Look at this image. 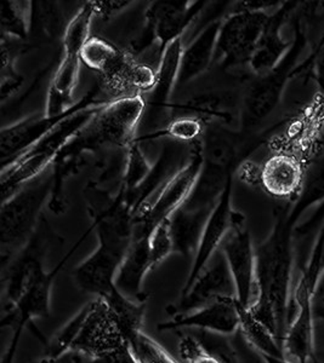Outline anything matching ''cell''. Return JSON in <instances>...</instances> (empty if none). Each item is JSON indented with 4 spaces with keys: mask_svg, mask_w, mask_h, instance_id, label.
Returning a JSON list of instances; mask_svg holds the SVG:
<instances>
[{
    "mask_svg": "<svg viewBox=\"0 0 324 363\" xmlns=\"http://www.w3.org/2000/svg\"><path fill=\"white\" fill-rule=\"evenodd\" d=\"M95 6L96 16L109 17L114 13L121 11L123 9L128 8L133 1H92Z\"/></svg>",
    "mask_w": 324,
    "mask_h": 363,
    "instance_id": "cell-36",
    "label": "cell"
},
{
    "mask_svg": "<svg viewBox=\"0 0 324 363\" xmlns=\"http://www.w3.org/2000/svg\"><path fill=\"white\" fill-rule=\"evenodd\" d=\"M106 90L116 99L148 94L153 89L157 70L139 62L133 54L117 50L97 73Z\"/></svg>",
    "mask_w": 324,
    "mask_h": 363,
    "instance_id": "cell-18",
    "label": "cell"
},
{
    "mask_svg": "<svg viewBox=\"0 0 324 363\" xmlns=\"http://www.w3.org/2000/svg\"><path fill=\"white\" fill-rule=\"evenodd\" d=\"M241 326V306L236 298H222L185 315H178L158 323V330H200L210 335L232 337Z\"/></svg>",
    "mask_w": 324,
    "mask_h": 363,
    "instance_id": "cell-19",
    "label": "cell"
},
{
    "mask_svg": "<svg viewBox=\"0 0 324 363\" xmlns=\"http://www.w3.org/2000/svg\"><path fill=\"white\" fill-rule=\"evenodd\" d=\"M109 101L96 104L94 107L80 111L70 119L58 125L54 131L38 140L36 145L27 149L20 157L1 166V195L3 201L15 194L27 183L42 176L49 166L54 165L60 154L67 145L71 143L87 123L104 108Z\"/></svg>",
    "mask_w": 324,
    "mask_h": 363,
    "instance_id": "cell-4",
    "label": "cell"
},
{
    "mask_svg": "<svg viewBox=\"0 0 324 363\" xmlns=\"http://www.w3.org/2000/svg\"><path fill=\"white\" fill-rule=\"evenodd\" d=\"M146 101L142 95L112 99L78 135L87 152L97 148L128 149L137 138Z\"/></svg>",
    "mask_w": 324,
    "mask_h": 363,
    "instance_id": "cell-7",
    "label": "cell"
},
{
    "mask_svg": "<svg viewBox=\"0 0 324 363\" xmlns=\"http://www.w3.org/2000/svg\"><path fill=\"white\" fill-rule=\"evenodd\" d=\"M148 246L152 270L171 256V253H175L169 219H166V222L159 224L158 227L154 229L148 238Z\"/></svg>",
    "mask_w": 324,
    "mask_h": 363,
    "instance_id": "cell-34",
    "label": "cell"
},
{
    "mask_svg": "<svg viewBox=\"0 0 324 363\" xmlns=\"http://www.w3.org/2000/svg\"><path fill=\"white\" fill-rule=\"evenodd\" d=\"M22 333H23V332H21V330H14L11 340L9 342L6 350H5L4 354L1 356V362L0 363H15L17 349H18V345H20Z\"/></svg>",
    "mask_w": 324,
    "mask_h": 363,
    "instance_id": "cell-37",
    "label": "cell"
},
{
    "mask_svg": "<svg viewBox=\"0 0 324 363\" xmlns=\"http://www.w3.org/2000/svg\"><path fill=\"white\" fill-rule=\"evenodd\" d=\"M224 17L208 22L188 45L183 46L180 61L178 87H183L205 73L214 65L216 44Z\"/></svg>",
    "mask_w": 324,
    "mask_h": 363,
    "instance_id": "cell-22",
    "label": "cell"
},
{
    "mask_svg": "<svg viewBox=\"0 0 324 363\" xmlns=\"http://www.w3.org/2000/svg\"><path fill=\"white\" fill-rule=\"evenodd\" d=\"M324 297V272L320 275V282H318V287H317L316 299Z\"/></svg>",
    "mask_w": 324,
    "mask_h": 363,
    "instance_id": "cell-42",
    "label": "cell"
},
{
    "mask_svg": "<svg viewBox=\"0 0 324 363\" xmlns=\"http://www.w3.org/2000/svg\"><path fill=\"white\" fill-rule=\"evenodd\" d=\"M315 314L316 318H320L324 322V297L320 299H315Z\"/></svg>",
    "mask_w": 324,
    "mask_h": 363,
    "instance_id": "cell-39",
    "label": "cell"
},
{
    "mask_svg": "<svg viewBox=\"0 0 324 363\" xmlns=\"http://www.w3.org/2000/svg\"><path fill=\"white\" fill-rule=\"evenodd\" d=\"M53 174L45 177L42 174L1 203V267L8 264L36 234L43 206L53 193Z\"/></svg>",
    "mask_w": 324,
    "mask_h": 363,
    "instance_id": "cell-6",
    "label": "cell"
},
{
    "mask_svg": "<svg viewBox=\"0 0 324 363\" xmlns=\"http://www.w3.org/2000/svg\"><path fill=\"white\" fill-rule=\"evenodd\" d=\"M291 301L296 310L283 339L286 357L296 363H317L315 352V298L294 296Z\"/></svg>",
    "mask_w": 324,
    "mask_h": 363,
    "instance_id": "cell-21",
    "label": "cell"
},
{
    "mask_svg": "<svg viewBox=\"0 0 324 363\" xmlns=\"http://www.w3.org/2000/svg\"><path fill=\"white\" fill-rule=\"evenodd\" d=\"M205 123L200 118L191 116H181L173 118L166 128H162L158 133L145 135L137 137L139 142L142 140H154L159 138L175 140L183 145H195L200 142L203 136Z\"/></svg>",
    "mask_w": 324,
    "mask_h": 363,
    "instance_id": "cell-28",
    "label": "cell"
},
{
    "mask_svg": "<svg viewBox=\"0 0 324 363\" xmlns=\"http://www.w3.org/2000/svg\"><path fill=\"white\" fill-rule=\"evenodd\" d=\"M289 206L276 211L274 228L255 248L256 294L250 313L269 327L281 344L291 321V291L296 260V224L289 218Z\"/></svg>",
    "mask_w": 324,
    "mask_h": 363,
    "instance_id": "cell-1",
    "label": "cell"
},
{
    "mask_svg": "<svg viewBox=\"0 0 324 363\" xmlns=\"http://www.w3.org/2000/svg\"><path fill=\"white\" fill-rule=\"evenodd\" d=\"M104 102V99L97 97V91L92 90L87 92L73 107L60 116H48L43 113L42 116H28L20 120L15 124L5 126L0 133V160L1 166H5L10 161L20 157L27 149L36 145L38 140L54 131L58 125L70 119L80 111L87 108L94 107L96 104Z\"/></svg>",
    "mask_w": 324,
    "mask_h": 363,
    "instance_id": "cell-12",
    "label": "cell"
},
{
    "mask_svg": "<svg viewBox=\"0 0 324 363\" xmlns=\"http://www.w3.org/2000/svg\"><path fill=\"white\" fill-rule=\"evenodd\" d=\"M308 67H310V72L318 87V96L324 97V33L316 45L313 46L310 57L303 62V65H299L298 67L296 75L303 73V69H306Z\"/></svg>",
    "mask_w": 324,
    "mask_h": 363,
    "instance_id": "cell-35",
    "label": "cell"
},
{
    "mask_svg": "<svg viewBox=\"0 0 324 363\" xmlns=\"http://www.w3.org/2000/svg\"><path fill=\"white\" fill-rule=\"evenodd\" d=\"M232 190L233 176H231L219 201L216 203L215 208L212 210V215L209 217L208 222L205 224L200 245L192 258L193 260L188 279L185 281L180 294H186L188 289H191V286L195 284V281L203 272L204 269L208 267L216 252L220 250L224 240L232 229L238 213L237 211L232 208Z\"/></svg>",
    "mask_w": 324,
    "mask_h": 363,
    "instance_id": "cell-17",
    "label": "cell"
},
{
    "mask_svg": "<svg viewBox=\"0 0 324 363\" xmlns=\"http://www.w3.org/2000/svg\"><path fill=\"white\" fill-rule=\"evenodd\" d=\"M1 15V38L10 40H26L31 32V1H3Z\"/></svg>",
    "mask_w": 324,
    "mask_h": 363,
    "instance_id": "cell-29",
    "label": "cell"
},
{
    "mask_svg": "<svg viewBox=\"0 0 324 363\" xmlns=\"http://www.w3.org/2000/svg\"><path fill=\"white\" fill-rule=\"evenodd\" d=\"M222 298H236V286L220 248L191 289L186 294H180L178 301L168 306L166 311L171 318L188 314Z\"/></svg>",
    "mask_w": 324,
    "mask_h": 363,
    "instance_id": "cell-16",
    "label": "cell"
},
{
    "mask_svg": "<svg viewBox=\"0 0 324 363\" xmlns=\"http://www.w3.org/2000/svg\"><path fill=\"white\" fill-rule=\"evenodd\" d=\"M34 363H75V354H67L61 357H50L44 355L40 359Z\"/></svg>",
    "mask_w": 324,
    "mask_h": 363,
    "instance_id": "cell-38",
    "label": "cell"
},
{
    "mask_svg": "<svg viewBox=\"0 0 324 363\" xmlns=\"http://www.w3.org/2000/svg\"><path fill=\"white\" fill-rule=\"evenodd\" d=\"M90 216L99 244L72 270V279L85 294L104 297L116 289L117 272L133 242V216L117 200L90 211Z\"/></svg>",
    "mask_w": 324,
    "mask_h": 363,
    "instance_id": "cell-2",
    "label": "cell"
},
{
    "mask_svg": "<svg viewBox=\"0 0 324 363\" xmlns=\"http://www.w3.org/2000/svg\"><path fill=\"white\" fill-rule=\"evenodd\" d=\"M130 345L140 363H181L144 330L130 342Z\"/></svg>",
    "mask_w": 324,
    "mask_h": 363,
    "instance_id": "cell-31",
    "label": "cell"
},
{
    "mask_svg": "<svg viewBox=\"0 0 324 363\" xmlns=\"http://www.w3.org/2000/svg\"><path fill=\"white\" fill-rule=\"evenodd\" d=\"M239 332L250 347L264 356L286 357L283 345L269 327L259 321L249 310L241 306Z\"/></svg>",
    "mask_w": 324,
    "mask_h": 363,
    "instance_id": "cell-26",
    "label": "cell"
},
{
    "mask_svg": "<svg viewBox=\"0 0 324 363\" xmlns=\"http://www.w3.org/2000/svg\"><path fill=\"white\" fill-rule=\"evenodd\" d=\"M203 162L200 143L197 142L192 145L191 154L183 167L166 182L145 208L134 215L133 240L148 239L159 224L171 218L183 206L200 177Z\"/></svg>",
    "mask_w": 324,
    "mask_h": 363,
    "instance_id": "cell-8",
    "label": "cell"
},
{
    "mask_svg": "<svg viewBox=\"0 0 324 363\" xmlns=\"http://www.w3.org/2000/svg\"><path fill=\"white\" fill-rule=\"evenodd\" d=\"M294 39L291 48L274 69L262 77H255L245 91L239 111L242 131H249L271 116L282 101L291 79L296 75L299 58L308 44V34L301 13H296Z\"/></svg>",
    "mask_w": 324,
    "mask_h": 363,
    "instance_id": "cell-5",
    "label": "cell"
},
{
    "mask_svg": "<svg viewBox=\"0 0 324 363\" xmlns=\"http://www.w3.org/2000/svg\"><path fill=\"white\" fill-rule=\"evenodd\" d=\"M207 1H153L145 13V28L133 43L134 54H141L150 46L158 45L159 58L171 43L183 38Z\"/></svg>",
    "mask_w": 324,
    "mask_h": 363,
    "instance_id": "cell-10",
    "label": "cell"
},
{
    "mask_svg": "<svg viewBox=\"0 0 324 363\" xmlns=\"http://www.w3.org/2000/svg\"><path fill=\"white\" fill-rule=\"evenodd\" d=\"M130 344L104 297L87 303L46 344V356L75 354L90 362L104 359Z\"/></svg>",
    "mask_w": 324,
    "mask_h": 363,
    "instance_id": "cell-3",
    "label": "cell"
},
{
    "mask_svg": "<svg viewBox=\"0 0 324 363\" xmlns=\"http://www.w3.org/2000/svg\"><path fill=\"white\" fill-rule=\"evenodd\" d=\"M310 162L301 154L277 148L260 167L259 183L272 198L296 203L308 179Z\"/></svg>",
    "mask_w": 324,
    "mask_h": 363,
    "instance_id": "cell-15",
    "label": "cell"
},
{
    "mask_svg": "<svg viewBox=\"0 0 324 363\" xmlns=\"http://www.w3.org/2000/svg\"><path fill=\"white\" fill-rule=\"evenodd\" d=\"M82 357H80V356H78V355H75V363H82Z\"/></svg>",
    "mask_w": 324,
    "mask_h": 363,
    "instance_id": "cell-43",
    "label": "cell"
},
{
    "mask_svg": "<svg viewBox=\"0 0 324 363\" xmlns=\"http://www.w3.org/2000/svg\"><path fill=\"white\" fill-rule=\"evenodd\" d=\"M108 304L116 315L125 335L131 342L140 332L145 321L146 304L141 301H133L122 294L118 289H113L112 292L104 296Z\"/></svg>",
    "mask_w": 324,
    "mask_h": 363,
    "instance_id": "cell-27",
    "label": "cell"
},
{
    "mask_svg": "<svg viewBox=\"0 0 324 363\" xmlns=\"http://www.w3.org/2000/svg\"><path fill=\"white\" fill-rule=\"evenodd\" d=\"M221 251L236 286L237 301L243 308H249L256 294V256L244 216L239 212L221 245Z\"/></svg>",
    "mask_w": 324,
    "mask_h": 363,
    "instance_id": "cell-14",
    "label": "cell"
},
{
    "mask_svg": "<svg viewBox=\"0 0 324 363\" xmlns=\"http://www.w3.org/2000/svg\"><path fill=\"white\" fill-rule=\"evenodd\" d=\"M14 40L1 38V101L5 102L8 96L21 86V75L17 73L16 61L18 49Z\"/></svg>",
    "mask_w": 324,
    "mask_h": 363,
    "instance_id": "cell-30",
    "label": "cell"
},
{
    "mask_svg": "<svg viewBox=\"0 0 324 363\" xmlns=\"http://www.w3.org/2000/svg\"><path fill=\"white\" fill-rule=\"evenodd\" d=\"M264 356V355H262ZM266 363H296L288 359L287 357H271V356H264Z\"/></svg>",
    "mask_w": 324,
    "mask_h": 363,
    "instance_id": "cell-40",
    "label": "cell"
},
{
    "mask_svg": "<svg viewBox=\"0 0 324 363\" xmlns=\"http://www.w3.org/2000/svg\"><path fill=\"white\" fill-rule=\"evenodd\" d=\"M178 351L183 363H226L220 356L209 350L202 339L195 335H183L180 339Z\"/></svg>",
    "mask_w": 324,
    "mask_h": 363,
    "instance_id": "cell-33",
    "label": "cell"
},
{
    "mask_svg": "<svg viewBox=\"0 0 324 363\" xmlns=\"http://www.w3.org/2000/svg\"><path fill=\"white\" fill-rule=\"evenodd\" d=\"M117 49L118 48L114 44L104 38L92 35L80 52V61L84 66L99 73Z\"/></svg>",
    "mask_w": 324,
    "mask_h": 363,
    "instance_id": "cell-32",
    "label": "cell"
},
{
    "mask_svg": "<svg viewBox=\"0 0 324 363\" xmlns=\"http://www.w3.org/2000/svg\"><path fill=\"white\" fill-rule=\"evenodd\" d=\"M85 235L82 236L80 241L73 246L70 253L65 256V258L54 269L48 272L45 267L42 265L29 277L17 301L13 306L5 308L3 318L0 322L1 328L11 327L13 330L23 332L29 327L33 330V335H37L46 347L48 342L44 338V335L39 330H36L33 325L34 320L48 318L50 314L51 291H53L55 279L58 277V272L63 270L67 260L70 259V257L75 253V250L80 247L82 241L85 239Z\"/></svg>",
    "mask_w": 324,
    "mask_h": 363,
    "instance_id": "cell-9",
    "label": "cell"
},
{
    "mask_svg": "<svg viewBox=\"0 0 324 363\" xmlns=\"http://www.w3.org/2000/svg\"><path fill=\"white\" fill-rule=\"evenodd\" d=\"M269 13L231 11L222 18L214 63L222 69L249 66Z\"/></svg>",
    "mask_w": 324,
    "mask_h": 363,
    "instance_id": "cell-11",
    "label": "cell"
},
{
    "mask_svg": "<svg viewBox=\"0 0 324 363\" xmlns=\"http://www.w3.org/2000/svg\"><path fill=\"white\" fill-rule=\"evenodd\" d=\"M324 153V131L323 133H322V136H320V140H318V143H317L316 147V153H315V159H313V161L316 160V157H320V154ZM312 161V162H313Z\"/></svg>",
    "mask_w": 324,
    "mask_h": 363,
    "instance_id": "cell-41",
    "label": "cell"
},
{
    "mask_svg": "<svg viewBox=\"0 0 324 363\" xmlns=\"http://www.w3.org/2000/svg\"><path fill=\"white\" fill-rule=\"evenodd\" d=\"M212 211L180 207L169 218L175 253L193 258Z\"/></svg>",
    "mask_w": 324,
    "mask_h": 363,
    "instance_id": "cell-25",
    "label": "cell"
},
{
    "mask_svg": "<svg viewBox=\"0 0 324 363\" xmlns=\"http://www.w3.org/2000/svg\"><path fill=\"white\" fill-rule=\"evenodd\" d=\"M183 46V38H180L171 43L159 58L156 84L153 89L146 96L145 113L140 125V130L142 128L147 130L146 135L158 133L173 119L171 101L175 89L178 87Z\"/></svg>",
    "mask_w": 324,
    "mask_h": 363,
    "instance_id": "cell-13",
    "label": "cell"
},
{
    "mask_svg": "<svg viewBox=\"0 0 324 363\" xmlns=\"http://www.w3.org/2000/svg\"><path fill=\"white\" fill-rule=\"evenodd\" d=\"M200 143L204 162L234 172L241 157L239 133L227 125L205 123Z\"/></svg>",
    "mask_w": 324,
    "mask_h": 363,
    "instance_id": "cell-24",
    "label": "cell"
},
{
    "mask_svg": "<svg viewBox=\"0 0 324 363\" xmlns=\"http://www.w3.org/2000/svg\"><path fill=\"white\" fill-rule=\"evenodd\" d=\"M299 1H283L274 13L269 15L258 46L250 60L249 68L255 77H262L277 66L291 48L293 40L283 38V26L300 6Z\"/></svg>",
    "mask_w": 324,
    "mask_h": 363,
    "instance_id": "cell-20",
    "label": "cell"
},
{
    "mask_svg": "<svg viewBox=\"0 0 324 363\" xmlns=\"http://www.w3.org/2000/svg\"><path fill=\"white\" fill-rule=\"evenodd\" d=\"M152 272L148 239L133 240L117 272L116 289L133 301L147 303L148 294L144 291L146 275Z\"/></svg>",
    "mask_w": 324,
    "mask_h": 363,
    "instance_id": "cell-23",
    "label": "cell"
}]
</instances>
